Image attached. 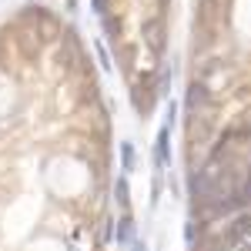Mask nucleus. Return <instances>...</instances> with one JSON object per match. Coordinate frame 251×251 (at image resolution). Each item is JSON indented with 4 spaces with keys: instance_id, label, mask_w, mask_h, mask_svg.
Wrapping results in <instances>:
<instances>
[{
    "instance_id": "2",
    "label": "nucleus",
    "mask_w": 251,
    "mask_h": 251,
    "mask_svg": "<svg viewBox=\"0 0 251 251\" xmlns=\"http://www.w3.org/2000/svg\"><path fill=\"white\" fill-rule=\"evenodd\" d=\"M121 151H124V168H134V151H131V144H124Z\"/></svg>"
},
{
    "instance_id": "1",
    "label": "nucleus",
    "mask_w": 251,
    "mask_h": 251,
    "mask_svg": "<svg viewBox=\"0 0 251 251\" xmlns=\"http://www.w3.org/2000/svg\"><path fill=\"white\" fill-rule=\"evenodd\" d=\"M154 157H157V164H168V131H161V137H157Z\"/></svg>"
}]
</instances>
